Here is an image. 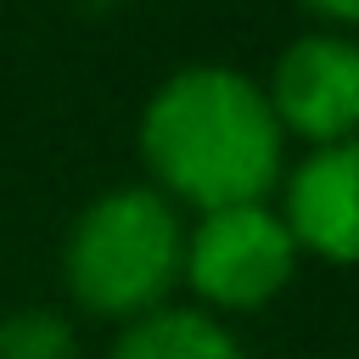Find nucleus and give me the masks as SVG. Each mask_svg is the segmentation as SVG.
<instances>
[{"instance_id":"nucleus-1","label":"nucleus","mask_w":359,"mask_h":359,"mask_svg":"<svg viewBox=\"0 0 359 359\" xmlns=\"http://www.w3.org/2000/svg\"><path fill=\"white\" fill-rule=\"evenodd\" d=\"M135 140L157 191L208 213L269 196L280 180L286 129L275 123L252 73L224 62H185L146 95Z\"/></svg>"},{"instance_id":"nucleus-2","label":"nucleus","mask_w":359,"mask_h":359,"mask_svg":"<svg viewBox=\"0 0 359 359\" xmlns=\"http://www.w3.org/2000/svg\"><path fill=\"white\" fill-rule=\"evenodd\" d=\"M180 264H185V224L157 185H112L90 196L62 241L67 292L84 309L118 320L168 303Z\"/></svg>"},{"instance_id":"nucleus-3","label":"nucleus","mask_w":359,"mask_h":359,"mask_svg":"<svg viewBox=\"0 0 359 359\" xmlns=\"http://www.w3.org/2000/svg\"><path fill=\"white\" fill-rule=\"evenodd\" d=\"M297 258L303 247L292 241L280 208L236 202V208H208L196 213V224H185L180 275L213 309H258L286 292V280L297 275Z\"/></svg>"},{"instance_id":"nucleus-4","label":"nucleus","mask_w":359,"mask_h":359,"mask_svg":"<svg viewBox=\"0 0 359 359\" xmlns=\"http://www.w3.org/2000/svg\"><path fill=\"white\" fill-rule=\"evenodd\" d=\"M264 95L275 123L309 146L359 135V39L342 28H309L286 39Z\"/></svg>"},{"instance_id":"nucleus-5","label":"nucleus","mask_w":359,"mask_h":359,"mask_svg":"<svg viewBox=\"0 0 359 359\" xmlns=\"http://www.w3.org/2000/svg\"><path fill=\"white\" fill-rule=\"evenodd\" d=\"M280 219L303 252L359 264V135L309 146V157L286 174Z\"/></svg>"},{"instance_id":"nucleus-6","label":"nucleus","mask_w":359,"mask_h":359,"mask_svg":"<svg viewBox=\"0 0 359 359\" xmlns=\"http://www.w3.org/2000/svg\"><path fill=\"white\" fill-rule=\"evenodd\" d=\"M112 359H247L241 337L202 303H157L123 320Z\"/></svg>"},{"instance_id":"nucleus-7","label":"nucleus","mask_w":359,"mask_h":359,"mask_svg":"<svg viewBox=\"0 0 359 359\" xmlns=\"http://www.w3.org/2000/svg\"><path fill=\"white\" fill-rule=\"evenodd\" d=\"M0 359H79V331L56 309H11L0 320Z\"/></svg>"},{"instance_id":"nucleus-8","label":"nucleus","mask_w":359,"mask_h":359,"mask_svg":"<svg viewBox=\"0 0 359 359\" xmlns=\"http://www.w3.org/2000/svg\"><path fill=\"white\" fill-rule=\"evenodd\" d=\"M303 6L331 17V22H359V0H303Z\"/></svg>"},{"instance_id":"nucleus-9","label":"nucleus","mask_w":359,"mask_h":359,"mask_svg":"<svg viewBox=\"0 0 359 359\" xmlns=\"http://www.w3.org/2000/svg\"><path fill=\"white\" fill-rule=\"evenodd\" d=\"M84 6H118V0H84Z\"/></svg>"}]
</instances>
